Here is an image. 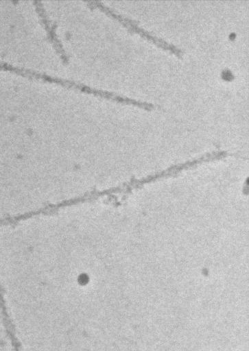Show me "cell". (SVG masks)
<instances>
[{"label":"cell","instance_id":"cell-2","mask_svg":"<svg viewBox=\"0 0 249 351\" xmlns=\"http://www.w3.org/2000/svg\"><path fill=\"white\" fill-rule=\"evenodd\" d=\"M34 5L42 23L47 29L48 36L56 50H57V52L58 53L59 56H60L62 60L64 62H67L68 60V58L66 55L60 40L55 33V27L53 26L49 19L47 17L42 3L40 1H34Z\"/></svg>","mask_w":249,"mask_h":351},{"label":"cell","instance_id":"cell-3","mask_svg":"<svg viewBox=\"0 0 249 351\" xmlns=\"http://www.w3.org/2000/svg\"><path fill=\"white\" fill-rule=\"evenodd\" d=\"M222 73H224V75H223V77L225 76L226 78L228 77V79H230L231 77H233L232 73L228 70L225 69L224 71H223Z\"/></svg>","mask_w":249,"mask_h":351},{"label":"cell","instance_id":"cell-1","mask_svg":"<svg viewBox=\"0 0 249 351\" xmlns=\"http://www.w3.org/2000/svg\"><path fill=\"white\" fill-rule=\"evenodd\" d=\"M88 4L90 7L97 8L100 9L106 14L119 21L130 31L139 34L143 37L148 39L149 40H151L152 42L163 47V49L169 50L178 56L182 55V51L178 47L175 46L173 44L169 43L163 38H158L157 36H155L154 35L151 34L147 31L140 27L137 23V22L126 16H123L122 14L116 12L110 8L104 5L102 2L94 1H88Z\"/></svg>","mask_w":249,"mask_h":351}]
</instances>
